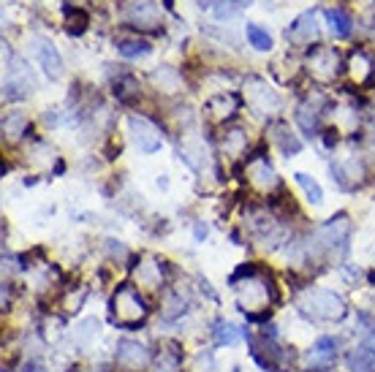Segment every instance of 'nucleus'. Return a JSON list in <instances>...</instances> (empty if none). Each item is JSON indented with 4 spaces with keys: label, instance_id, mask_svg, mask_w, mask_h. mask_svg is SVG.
I'll return each mask as SVG.
<instances>
[{
    "label": "nucleus",
    "instance_id": "1",
    "mask_svg": "<svg viewBox=\"0 0 375 372\" xmlns=\"http://www.w3.org/2000/svg\"><path fill=\"white\" fill-rule=\"evenodd\" d=\"M3 66H6V73H3V98L6 101H19L33 92L36 79L28 68V63L17 57L8 47L3 49Z\"/></svg>",
    "mask_w": 375,
    "mask_h": 372
},
{
    "label": "nucleus",
    "instance_id": "2",
    "mask_svg": "<svg viewBox=\"0 0 375 372\" xmlns=\"http://www.w3.org/2000/svg\"><path fill=\"white\" fill-rule=\"evenodd\" d=\"M299 310L304 316L319 320H340L348 313L343 296H338L335 291H326V288H307L299 296Z\"/></svg>",
    "mask_w": 375,
    "mask_h": 372
},
{
    "label": "nucleus",
    "instance_id": "3",
    "mask_svg": "<svg viewBox=\"0 0 375 372\" xmlns=\"http://www.w3.org/2000/svg\"><path fill=\"white\" fill-rule=\"evenodd\" d=\"M348 236H351V220H348V215L340 212L335 215L332 220H326L321 229L313 234V239H310V250H316V253H335L338 250L340 256H345V250H348Z\"/></svg>",
    "mask_w": 375,
    "mask_h": 372
},
{
    "label": "nucleus",
    "instance_id": "4",
    "mask_svg": "<svg viewBox=\"0 0 375 372\" xmlns=\"http://www.w3.org/2000/svg\"><path fill=\"white\" fill-rule=\"evenodd\" d=\"M112 313H114V320L125 326V329H133V326H139L144 318H147V304L144 299L139 296V291L133 288V285H120L117 291H114V299H112Z\"/></svg>",
    "mask_w": 375,
    "mask_h": 372
},
{
    "label": "nucleus",
    "instance_id": "5",
    "mask_svg": "<svg viewBox=\"0 0 375 372\" xmlns=\"http://www.w3.org/2000/svg\"><path fill=\"white\" fill-rule=\"evenodd\" d=\"M307 71L313 73L319 82H332L338 79L340 73V52L332 49V47H313L310 54H307Z\"/></svg>",
    "mask_w": 375,
    "mask_h": 372
},
{
    "label": "nucleus",
    "instance_id": "6",
    "mask_svg": "<svg viewBox=\"0 0 375 372\" xmlns=\"http://www.w3.org/2000/svg\"><path fill=\"white\" fill-rule=\"evenodd\" d=\"M128 133H131V142L139 147V152L144 155H153L161 150V131L150 123L147 117H139V114H131L128 117Z\"/></svg>",
    "mask_w": 375,
    "mask_h": 372
},
{
    "label": "nucleus",
    "instance_id": "7",
    "mask_svg": "<svg viewBox=\"0 0 375 372\" xmlns=\"http://www.w3.org/2000/svg\"><path fill=\"white\" fill-rule=\"evenodd\" d=\"M120 14L131 28L150 30L158 25V3L155 0H123Z\"/></svg>",
    "mask_w": 375,
    "mask_h": 372
},
{
    "label": "nucleus",
    "instance_id": "8",
    "mask_svg": "<svg viewBox=\"0 0 375 372\" xmlns=\"http://www.w3.org/2000/svg\"><path fill=\"white\" fill-rule=\"evenodd\" d=\"M30 52L38 60V66L47 71V76L60 79L63 76V57L57 52V47L52 44V38L47 36H30Z\"/></svg>",
    "mask_w": 375,
    "mask_h": 372
},
{
    "label": "nucleus",
    "instance_id": "9",
    "mask_svg": "<svg viewBox=\"0 0 375 372\" xmlns=\"http://www.w3.org/2000/svg\"><path fill=\"white\" fill-rule=\"evenodd\" d=\"M248 179H250V185L258 188L261 193H269V191H275V188L280 185L275 169L269 166V160L264 158L261 152H256V155L248 160Z\"/></svg>",
    "mask_w": 375,
    "mask_h": 372
},
{
    "label": "nucleus",
    "instance_id": "10",
    "mask_svg": "<svg viewBox=\"0 0 375 372\" xmlns=\"http://www.w3.org/2000/svg\"><path fill=\"white\" fill-rule=\"evenodd\" d=\"M272 285V283H269ZM269 285L264 277H258V275H250L248 280L242 285H237L239 288V307L250 313V310H256V307H264L269 299Z\"/></svg>",
    "mask_w": 375,
    "mask_h": 372
},
{
    "label": "nucleus",
    "instance_id": "11",
    "mask_svg": "<svg viewBox=\"0 0 375 372\" xmlns=\"http://www.w3.org/2000/svg\"><path fill=\"white\" fill-rule=\"evenodd\" d=\"M248 104L256 114H272V112L280 109V98H278V92H272L261 79H250L248 82Z\"/></svg>",
    "mask_w": 375,
    "mask_h": 372
},
{
    "label": "nucleus",
    "instance_id": "12",
    "mask_svg": "<svg viewBox=\"0 0 375 372\" xmlns=\"http://www.w3.org/2000/svg\"><path fill=\"white\" fill-rule=\"evenodd\" d=\"M319 36V14L316 11H304L286 28V38L291 44H310Z\"/></svg>",
    "mask_w": 375,
    "mask_h": 372
},
{
    "label": "nucleus",
    "instance_id": "13",
    "mask_svg": "<svg viewBox=\"0 0 375 372\" xmlns=\"http://www.w3.org/2000/svg\"><path fill=\"white\" fill-rule=\"evenodd\" d=\"M117 364L125 370H144L150 364V351L136 340H123L117 345Z\"/></svg>",
    "mask_w": 375,
    "mask_h": 372
},
{
    "label": "nucleus",
    "instance_id": "14",
    "mask_svg": "<svg viewBox=\"0 0 375 372\" xmlns=\"http://www.w3.org/2000/svg\"><path fill=\"white\" fill-rule=\"evenodd\" d=\"M207 114H210V120L213 123H223V120H229L234 117V112L239 109V98L234 95V92H218L213 95L210 101H207Z\"/></svg>",
    "mask_w": 375,
    "mask_h": 372
},
{
    "label": "nucleus",
    "instance_id": "15",
    "mask_svg": "<svg viewBox=\"0 0 375 372\" xmlns=\"http://www.w3.org/2000/svg\"><path fill=\"white\" fill-rule=\"evenodd\" d=\"M348 71H351V76H354V82H357V85H367V82H373V76H375L373 54L367 52V49H354V54H351V63H348Z\"/></svg>",
    "mask_w": 375,
    "mask_h": 372
},
{
    "label": "nucleus",
    "instance_id": "16",
    "mask_svg": "<svg viewBox=\"0 0 375 372\" xmlns=\"http://www.w3.org/2000/svg\"><path fill=\"white\" fill-rule=\"evenodd\" d=\"M321 109H323V101L321 98L313 101V95H310L307 101H302L299 109H297V123H299V128H302L307 136H313V133L319 131V117L323 114Z\"/></svg>",
    "mask_w": 375,
    "mask_h": 372
},
{
    "label": "nucleus",
    "instance_id": "17",
    "mask_svg": "<svg viewBox=\"0 0 375 372\" xmlns=\"http://www.w3.org/2000/svg\"><path fill=\"white\" fill-rule=\"evenodd\" d=\"M272 142L278 144V150H280L286 158H294V155H299V152H302V142L297 139V133H294L286 123L272 125Z\"/></svg>",
    "mask_w": 375,
    "mask_h": 372
},
{
    "label": "nucleus",
    "instance_id": "18",
    "mask_svg": "<svg viewBox=\"0 0 375 372\" xmlns=\"http://www.w3.org/2000/svg\"><path fill=\"white\" fill-rule=\"evenodd\" d=\"M323 17H326V25H329V30H332V36L335 38L351 36V30H354V19H351L348 11H343V8H326Z\"/></svg>",
    "mask_w": 375,
    "mask_h": 372
},
{
    "label": "nucleus",
    "instance_id": "19",
    "mask_svg": "<svg viewBox=\"0 0 375 372\" xmlns=\"http://www.w3.org/2000/svg\"><path fill=\"white\" fill-rule=\"evenodd\" d=\"M63 14H66V33L69 36H82L88 30L90 25L88 8H82V6H66Z\"/></svg>",
    "mask_w": 375,
    "mask_h": 372
},
{
    "label": "nucleus",
    "instance_id": "20",
    "mask_svg": "<svg viewBox=\"0 0 375 372\" xmlns=\"http://www.w3.org/2000/svg\"><path fill=\"white\" fill-rule=\"evenodd\" d=\"M204 8H210L218 19H232L237 17L245 6H250V0H201Z\"/></svg>",
    "mask_w": 375,
    "mask_h": 372
},
{
    "label": "nucleus",
    "instance_id": "21",
    "mask_svg": "<svg viewBox=\"0 0 375 372\" xmlns=\"http://www.w3.org/2000/svg\"><path fill=\"white\" fill-rule=\"evenodd\" d=\"M335 356H338V340L335 337H319L313 345L310 361L313 364H329V361H335Z\"/></svg>",
    "mask_w": 375,
    "mask_h": 372
},
{
    "label": "nucleus",
    "instance_id": "22",
    "mask_svg": "<svg viewBox=\"0 0 375 372\" xmlns=\"http://www.w3.org/2000/svg\"><path fill=\"white\" fill-rule=\"evenodd\" d=\"M114 95H117V101H123V104H133V101L139 98V82H136V76H133V73L117 76V82H114Z\"/></svg>",
    "mask_w": 375,
    "mask_h": 372
},
{
    "label": "nucleus",
    "instance_id": "23",
    "mask_svg": "<svg viewBox=\"0 0 375 372\" xmlns=\"http://www.w3.org/2000/svg\"><path fill=\"white\" fill-rule=\"evenodd\" d=\"M28 117L22 114V112H8L6 114V120H3V133H6V139H19L22 133H28Z\"/></svg>",
    "mask_w": 375,
    "mask_h": 372
},
{
    "label": "nucleus",
    "instance_id": "24",
    "mask_svg": "<svg viewBox=\"0 0 375 372\" xmlns=\"http://www.w3.org/2000/svg\"><path fill=\"white\" fill-rule=\"evenodd\" d=\"M348 367H351V372H375V356L370 354L367 345H362L357 351H351Z\"/></svg>",
    "mask_w": 375,
    "mask_h": 372
},
{
    "label": "nucleus",
    "instance_id": "25",
    "mask_svg": "<svg viewBox=\"0 0 375 372\" xmlns=\"http://www.w3.org/2000/svg\"><path fill=\"white\" fill-rule=\"evenodd\" d=\"M294 179H297V185L304 191V196H307V201L310 204H323V191L321 185L316 182V179L310 177V174H304V172H297L294 174Z\"/></svg>",
    "mask_w": 375,
    "mask_h": 372
},
{
    "label": "nucleus",
    "instance_id": "26",
    "mask_svg": "<svg viewBox=\"0 0 375 372\" xmlns=\"http://www.w3.org/2000/svg\"><path fill=\"white\" fill-rule=\"evenodd\" d=\"M245 36H248L253 49H258V52H269L272 49V36H269V30H264L261 25H253L250 22L248 28H245Z\"/></svg>",
    "mask_w": 375,
    "mask_h": 372
},
{
    "label": "nucleus",
    "instance_id": "27",
    "mask_svg": "<svg viewBox=\"0 0 375 372\" xmlns=\"http://www.w3.org/2000/svg\"><path fill=\"white\" fill-rule=\"evenodd\" d=\"M117 52L123 54V57H144V54L153 52V47H150V41H142V38H123L120 44H117Z\"/></svg>",
    "mask_w": 375,
    "mask_h": 372
},
{
    "label": "nucleus",
    "instance_id": "28",
    "mask_svg": "<svg viewBox=\"0 0 375 372\" xmlns=\"http://www.w3.org/2000/svg\"><path fill=\"white\" fill-rule=\"evenodd\" d=\"M213 335H215V342H218V345H234V342L242 337V332H239L234 323H229V320H218L213 329Z\"/></svg>",
    "mask_w": 375,
    "mask_h": 372
},
{
    "label": "nucleus",
    "instance_id": "29",
    "mask_svg": "<svg viewBox=\"0 0 375 372\" xmlns=\"http://www.w3.org/2000/svg\"><path fill=\"white\" fill-rule=\"evenodd\" d=\"M245 144H248V139H245V131H242V128H234V131H229V133H226V139H223V147H226V152H229L232 158H237V155H242V152H245Z\"/></svg>",
    "mask_w": 375,
    "mask_h": 372
},
{
    "label": "nucleus",
    "instance_id": "30",
    "mask_svg": "<svg viewBox=\"0 0 375 372\" xmlns=\"http://www.w3.org/2000/svg\"><path fill=\"white\" fill-rule=\"evenodd\" d=\"M22 372H47V370H44V364H41V361H28V364L22 367Z\"/></svg>",
    "mask_w": 375,
    "mask_h": 372
},
{
    "label": "nucleus",
    "instance_id": "31",
    "mask_svg": "<svg viewBox=\"0 0 375 372\" xmlns=\"http://www.w3.org/2000/svg\"><path fill=\"white\" fill-rule=\"evenodd\" d=\"M204 236H207V226H201V223H196V239H198V242H201Z\"/></svg>",
    "mask_w": 375,
    "mask_h": 372
},
{
    "label": "nucleus",
    "instance_id": "32",
    "mask_svg": "<svg viewBox=\"0 0 375 372\" xmlns=\"http://www.w3.org/2000/svg\"><path fill=\"white\" fill-rule=\"evenodd\" d=\"M367 348H370V354L375 356V332H373V335H370V345H367Z\"/></svg>",
    "mask_w": 375,
    "mask_h": 372
},
{
    "label": "nucleus",
    "instance_id": "33",
    "mask_svg": "<svg viewBox=\"0 0 375 372\" xmlns=\"http://www.w3.org/2000/svg\"><path fill=\"white\" fill-rule=\"evenodd\" d=\"M232 372H239V370H232Z\"/></svg>",
    "mask_w": 375,
    "mask_h": 372
}]
</instances>
